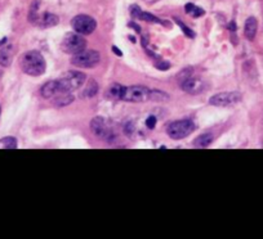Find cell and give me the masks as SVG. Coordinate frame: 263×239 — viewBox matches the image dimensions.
I'll return each instance as SVG.
<instances>
[{
    "instance_id": "1",
    "label": "cell",
    "mask_w": 263,
    "mask_h": 239,
    "mask_svg": "<svg viewBox=\"0 0 263 239\" xmlns=\"http://www.w3.org/2000/svg\"><path fill=\"white\" fill-rule=\"evenodd\" d=\"M21 69L29 76H42L45 74L47 63L43 54L37 50H30L21 57Z\"/></svg>"
},
{
    "instance_id": "8",
    "label": "cell",
    "mask_w": 263,
    "mask_h": 239,
    "mask_svg": "<svg viewBox=\"0 0 263 239\" xmlns=\"http://www.w3.org/2000/svg\"><path fill=\"white\" fill-rule=\"evenodd\" d=\"M241 100V94L239 92H223L213 95L209 99V104L216 107H231Z\"/></svg>"
},
{
    "instance_id": "16",
    "label": "cell",
    "mask_w": 263,
    "mask_h": 239,
    "mask_svg": "<svg viewBox=\"0 0 263 239\" xmlns=\"http://www.w3.org/2000/svg\"><path fill=\"white\" fill-rule=\"evenodd\" d=\"M98 93V84L96 80L90 79L89 81L87 82V85H85V88L83 89L82 94H80V97L82 98H93L96 94Z\"/></svg>"
},
{
    "instance_id": "11",
    "label": "cell",
    "mask_w": 263,
    "mask_h": 239,
    "mask_svg": "<svg viewBox=\"0 0 263 239\" xmlns=\"http://www.w3.org/2000/svg\"><path fill=\"white\" fill-rule=\"evenodd\" d=\"M90 129H92V132L95 133L97 137L102 138V139H106V140L111 139V132L102 117H98L97 116V117L93 118L92 121H90Z\"/></svg>"
},
{
    "instance_id": "22",
    "label": "cell",
    "mask_w": 263,
    "mask_h": 239,
    "mask_svg": "<svg viewBox=\"0 0 263 239\" xmlns=\"http://www.w3.org/2000/svg\"><path fill=\"white\" fill-rule=\"evenodd\" d=\"M174 21H176V24L178 25L179 27H181L182 32H183V34L186 35L187 37H191V39H192V37H195V32L192 31V30L190 29V27L187 26V25H184L183 22L181 21V19H178V18H174Z\"/></svg>"
},
{
    "instance_id": "20",
    "label": "cell",
    "mask_w": 263,
    "mask_h": 239,
    "mask_svg": "<svg viewBox=\"0 0 263 239\" xmlns=\"http://www.w3.org/2000/svg\"><path fill=\"white\" fill-rule=\"evenodd\" d=\"M121 92H123V85L119 84H112L107 90V97L111 99L120 100L121 98Z\"/></svg>"
},
{
    "instance_id": "26",
    "label": "cell",
    "mask_w": 263,
    "mask_h": 239,
    "mask_svg": "<svg viewBox=\"0 0 263 239\" xmlns=\"http://www.w3.org/2000/svg\"><path fill=\"white\" fill-rule=\"evenodd\" d=\"M236 24H235V22H230V25H229V30L231 32H236Z\"/></svg>"
},
{
    "instance_id": "25",
    "label": "cell",
    "mask_w": 263,
    "mask_h": 239,
    "mask_svg": "<svg viewBox=\"0 0 263 239\" xmlns=\"http://www.w3.org/2000/svg\"><path fill=\"white\" fill-rule=\"evenodd\" d=\"M156 69L160 70V71H165V70L171 69V63L166 61H159L158 63H156Z\"/></svg>"
},
{
    "instance_id": "14",
    "label": "cell",
    "mask_w": 263,
    "mask_h": 239,
    "mask_svg": "<svg viewBox=\"0 0 263 239\" xmlns=\"http://www.w3.org/2000/svg\"><path fill=\"white\" fill-rule=\"evenodd\" d=\"M12 61H13V47L7 45V47L2 48L0 49V66H11Z\"/></svg>"
},
{
    "instance_id": "7",
    "label": "cell",
    "mask_w": 263,
    "mask_h": 239,
    "mask_svg": "<svg viewBox=\"0 0 263 239\" xmlns=\"http://www.w3.org/2000/svg\"><path fill=\"white\" fill-rule=\"evenodd\" d=\"M71 26L78 34L90 35L92 32H95L96 27H97V22L93 17L88 16V14H79V16L72 18Z\"/></svg>"
},
{
    "instance_id": "21",
    "label": "cell",
    "mask_w": 263,
    "mask_h": 239,
    "mask_svg": "<svg viewBox=\"0 0 263 239\" xmlns=\"http://www.w3.org/2000/svg\"><path fill=\"white\" fill-rule=\"evenodd\" d=\"M17 139L13 137H7L0 139V149H16Z\"/></svg>"
},
{
    "instance_id": "24",
    "label": "cell",
    "mask_w": 263,
    "mask_h": 239,
    "mask_svg": "<svg viewBox=\"0 0 263 239\" xmlns=\"http://www.w3.org/2000/svg\"><path fill=\"white\" fill-rule=\"evenodd\" d=\"M146 126H147V129H150V130L155 129V126H156V117H155V116H148L147 120H146Z\"/></svg>"
},
{
    "instance_id": "17",
    "label": "cell",
    "mask_w": 263,
    "mask_h": 239,
    "mask_svg": "<svg viewBox=\"0 0 263 239\" xmlns=\"http://www.w3.org/2000/svg\"><path fill=\"white\" fill-rule=\"evenodd\" d=\"M213 135L211 133H205V134H201L194 140V145L196 148H205L208 145H211V143L213 142Z\"/></svg>"
},
{
    "instance_id": "2",
    "label": "cell",
    "mask_w": 263,
    "mask_h": 239,
    "mask_svg": "<svg viewBox=\"0 0 263 239\" xmlns=\"http://www.w3.org/2000/svg\"><path fill=\"white\" fill-rule=\"evenodd\" d=\"M195 129H196L195 122L191 120H178V121L171 122L166 126V134L171 139L181 140L194 133Z\"/></svg>"
},
{
    "instance_id": "19",
    "label": "cell",
    "mask_w": 263,
    "mask_h": 239,
    "mask_svg": "<svg viewBox=\"0 0 263 239\" xmlns=\"http://www.w3.org/2000/svg\"><path fill=\"white\" fill-rule=\"evenodd\" d=\"M184 11H186L187 14L194 17V18H197V17H201L205 14V11H204V9H201L200 7L195 6V4L192 3H187L186 6H184Z\"/></svg>"
},
{
    "instance_id": "13",
    "label": "cell",
    "mask_w": 263,
    "mask_h": 239,
    "mask_svg": "<svg viewBox=\"0 0 263 239\" xmlns=\"http://www.w3.org/2000/svg\"><path fill=\"white\" fill-rule=\"evenodd\" d=\"M58 22H60V18H58L55 14L44 12V13L37 16V18L35 19L34 25L42 27V29H48V27H53L55 26V25H58Z\"/></svg>"
},
{
    "instance_id": "28",
    "label": "cell",
    "mask_w": 263,
    "mask_h": 239,
    "mask_svg": "<svg viewBox=\"0 0 263 239\" xmlns=\"http://www.w3.org/2000/svg\"><path fill=\"white\" fill-rule=\"evenodd\" d=\"M112 49H114V53H116V54H118V55H120V57H121V55H123V53L119 52V49L115 47V45H114V47H112Z\"/></svg>"
},
{
    "instance_id": "12",
    "label": "cell",
    "mask_w": 263,
    "mask_h": 239,
    "mask_svg": "<svg viewBox=\"0 0 263 239\" xmlns=\"http://www.w3.org/2000/svg\"><path fill=\"white\" fill-rule=\"evenodd\" d=\"M129 9H130V14L133 18H140V19H142V21L150 22V24H160V25L164 24L161 19H159L158 17L154 16V14L147 13V12H142V9H141L137 4H133V6H130V8Z\"/></svg>"
},
{
    "instance_id": "10",
    "label": "cell",
    "mask_w": 263,
    "mask_h": 239,
    "mask_svg": "<svg viewBox=\"0 0 263 239\" xmlns=\"http://www.w3.org/2000/svg\"><path fill=\"white\" fill-rule=\"evenodd\" d=\"M63 93L67 92H65V90L62 89V86H61V84L58 82V80H53V81L47 82V84L43 85L42 89H40V94H42V97L45 98V99H54L55 97L63 94Z\"/></svg>"
},
{
    "instance_id": "9",
    "label": "cell",
    "mask_w": 263,
    "mask_h": 239,
    "mask_svg": "<svg viewBox=\"0 0 263 239\" xmlns=\"http://www.w3.org/2000/svg\"><path fill=\"white\" fill-rule=\"evenodd\" d=\"M181 89L189 94H200L204 90V82L196 77L187 76L181 81Z\"/></svg>"
},
{
    "instance_id": "27",
    "label": "cell",
    "mask_w": 263,
    "mask_h": 239,
    "mask_svg": "<svg viewBox=\"0 0 263 239\" xmlns=\"http://www.w3.org/2000/svg\"><path fill=\"white\" fill-rule=\"evenodd\" d=\"M129 27H133V29H136V31H137V32H141L140 26H138V25H136L135 22H130V24H129Z\"/></svg>"
},
{
    "instance_id": "4",
    "label": "cell",
    "mask_w": 263,
    "mask_h": 239,
    "mask_svg": "<svg viewBox=\"0 0 263 239\" xmlns=\"http://www.w3.org/2000/svg\"><path fill=\"white\" fill-rule=\"evenodd\" d=\"M101 61V55L97 50H82L78 54H74L71 58V64L79 69H93Z\"/></svg>"
},
{
    "instance_id": "3",
    "label": "cell",
    "mask_w": 263,
    "mask_h": 239,
    "mask_svg": "<svg viewBox=\"0 0 263 239\" xmlns=\"http://www.w3.org/2000/svg\"><path fill=\"white\" fill-rule=\"evenodd\" d=\"M151 90L142 85H133V86H123L120 100L132 103H143L150 100Z\"/></svg>"
},
{
    "instance_id": "6",
    "label": "cell",
    "mask_w": 263,
    "mask_h": 239,
    "mask_svg": "<svg viewBox=\"0 0 263 239\" xmlns=\"http://www.w3.org/2000/svg\"><path fill=\"white\" fill-rule=\"evenodd\" d=\"M87 47V40L80 34H67L61 42V49L67 54H78Z\"/></svg>"
},
{
    "instance_id": "18",
    "label": "cell",
    "mask_w": 263,
    "mask_h": 239,
    "mask_svg": "<svg viewBox=\"0 0 263 239\" xmlns=\"http://www.w3.org/2000/svg\"><path fill=\"white\" fill-rule=\"evenodd\" d=\"M54 104L58 105V107H63V105L71 104L74 102V97L71 95V93H63V94L58 95L54 99Z\"/></svg>"
},
{
    "instance_id": "23",
    "label": "cell",
    "mask_w": 263,
    "mask_h": 239,
    "mask_svg": "<svg viewBox=\"0 0 263 239\" xmlns=\"http://www.w3.org/2000/svg\"><path fill=\"white\" fill-rule=\"evenodd\" d=\"M168 95L165 93L160 92V90H151L150 93V99L153 100H163V99H168Z\"/></svg>"
},
{
    "instance_id": "15",
    "label": "cell",
    "mask_w": 263,
    "mask_h": 239,
    "mask_svg": "<svg viewBox=\"0 0 263 239\" xmlns=\"http://www.w3.org/2000/svg\"><path fill=\"white\" fill-rule=\"evenodd\" d=\"M257 30H258V22L254 17H249L245 22L244 26V35L248 40H253L257 35Z\"/></svg>"
},
{
    "instance_id": "5",
    "label": "cell",
    "mask_w": 263,
    "mask_h": 239,
    "mask_svg": "<svg viewBox=\"0 0 263 239\" xmlns=\"http://www.w3.org/2000/svg\"><path fill=\"white\" fill-rule=\"evenodd\" d=\"M87 76L85 74L80 71H69L63 74L62 76L58 79V82L61 84L62 89L67 93H72L75 90L80 89L84 85Z\"/></svg>"
}]
</instances>
